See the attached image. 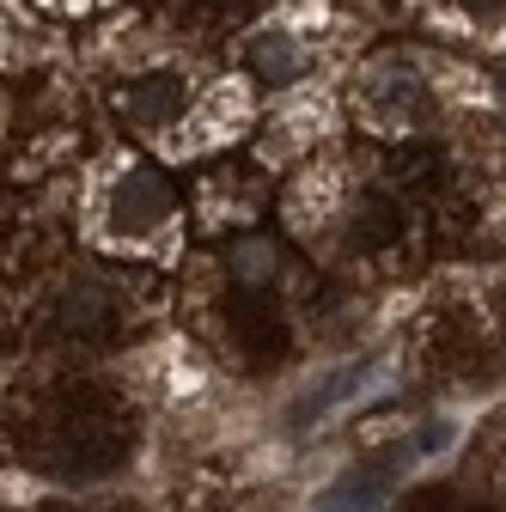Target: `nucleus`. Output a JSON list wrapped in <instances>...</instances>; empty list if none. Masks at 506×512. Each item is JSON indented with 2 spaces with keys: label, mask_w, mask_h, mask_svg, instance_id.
Listing matches in <instances>:
<instances>
[{
  "label": "nucleus",
  "mask_w": 506,
  "mask_h": 512,
  "mask_svg": "<svg viewBox=\"0 0 506 512\" xmlns=\"http://www.w3.org/2000/svg\"><path fill=\"white\" fill-rule=\"evenodd\" d=\"M171 220V189L165 177L153 171H129V177H116V196H110V226L122 238H141V232H159Z\"/></svg>",
  "instance_id": "1"
},
{
  "label": "nucleus",
  "mask_w": 506,
  "mask_h": 512,
  "mask_svg": "<svg viewBox=\"0 0 506 512\" xmlns=\"http://www.w3.org/2000/svg\"><path fill=\"white\" fill-rule=\"evenodd\" d=\"M458 7H464V13H476V19H494L506 0H458Z\"/></svg>",
  "instance_id": "4"
},
{
  "label": "nucleus",
  "mask_w": 506,
  "mask_h": 512,
  "mask_svg": "<svg viewBox=\"0 0 506 512\" xmlns=\"http://www.w3.org/2000/svg\"><path fill=\"white\" fill-rule=\"evenodd\" d=\"M122 110H129L141 128H165L183 110V80L177 74H147V80H135L122 92Z\"/></svg>",
  "instance_id": "2"
},
{
  "label": "nucleus",
  "mask_w": 506,
  "mask_h": 512,
  "mask_svg": "<svg viewBox=\"0 0 506 512\" xmlns=\"http://www.w3.org/2000/svg\"><path fill=\"white\" fill-rule=\"evenodd\" d=\"M250 68H257V80H269V86H287V80H299L305 55H299V43L287 31H263L250 43Z\"/></svg>",
  "instance_id": "3"
}]
</instances>
